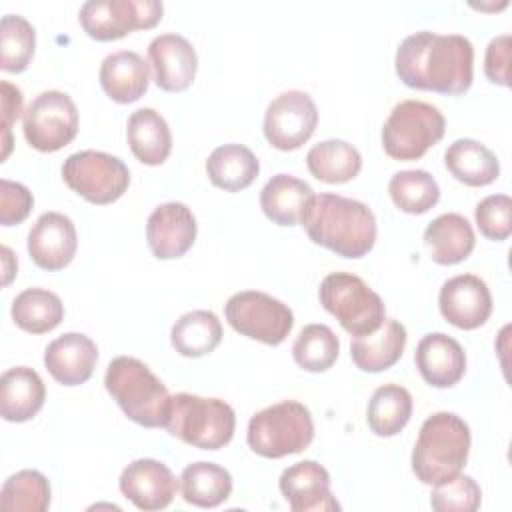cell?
Segmentation results:
<instances>
[{
	"label": "cell",
	"instance_id": "277c9868",
	"mask_svg": "<svg viewBox=\"0 0 512 512\" xmlns=\"http://www.w3.org/2000/svg\"><path fill=\"white\" fill-rule=\"evenodd\" d=\"M104 386L132 422L144 428H164L172 396L144 362L116 356L106 368Z\"/></svg>",
	"mask_w": 512,
	"mask_h": 512
},
{
	"label": "cell",
	"instance_id": "836d02e7",
	"mask_svg": "<svg viewBox=\"0 0 512 512\" xmlns=\"http://www.w3.org/2000/svg\"><path fill=\"white\" fill-rule=\"evenodd\" d=\"M412 416V396L400 384H384L374 390L368 410L366 422L368 428L380 436L390 438L404 430Z\"/></svg>",
	"mask_w": 512,
	"mask_h": 512
},
{
	"label": "cell",
	"instance_id": "f35d334b",
	"mask_svg": "<svg viewBox=\"0 0 512 512\" xmlns=\"http://www.w3.org/2000/svg\"><path fill=\"white\" fill-rule=\"evenodd\" d=\"M482 490L472 476L456 474L454 478L434 486L430 506L436 512H474L480 508Z\"/></svg>",
	"mask_w": 512,
	"mask_h": 512
},
{
	"label": "cell",
	"instance_id": "7bdbcfd3",
	"mask_svg": "<svg viewBox=\"0 0 512 512\" xmlns=\"http://www.w3.org/2000/svg\"><path fill=\"white\" fill-rule=\"evenodd\" d=\"M0 96H2V156H0V160L4 162L12 150V124L22 112V92L14 84L2 80Z\"/></svg>",
	"mask_w": 512,
	"mask_h": 512
},
{
	"label": "cell",
	"instance_id": "4fadbf2b",
	"mask_svg": "<svg viewBox=\"0 0 512 512\" xmlns=\"http://www.w3.org/2000/svg\"><path fill=\"white\" fill-rule=\"evenodd\" d=\"M318 124V108L308 92L278 94L264 112V136L276 150L290 152L310 140Z\"/></svg>",
	"mask_w": 512,
	"mask_h": 512
},
{
	"label": "cell",
	"instance_id": "484cf974",
	"mask_svg": "<svg viewBox=\"0 0 512 512\" xmlns=\"http://www.w3.org/2000/svg\"><path fill=\"white\" fill-rule=\"evenodd\" d=\"M424 244L436 264L452 266L466 260L476 244L470 222L458 212L436 216L424 230Z\"/></svg>",
	"mask_w": 512,
	"mask_h": 512
},
{
	"label": "cell",
	"instance_id": "4dcf8cb0",
	"mask_svg": "<svg viewBox=\"0 0 512 512\" xmlns=\"http://www.w3.org/2000/svg\"><path fill=\"white\" fill-rule=\"evenodd\" d=\"M182 498L198 508H216L232 494L230 472L214 462H192L180 474Z\"/></svg>",
	"mask_w": 512,
	"mask_h": 512
},
{
	"label": "cell",
	"instance_id": "cb8c5ba5",
	"mask_svg": "<svg viewBox=\"0 0 512 512\" xmlns=\"http://www.w3.org/2000/svg\"><path fill=\"white\" fill-rule=\"evenodd\" d=\"M406 338V328L398 320L384 318L374 332L352 338L350 358L362 372H384L400 360Z\"/></svg>",
	"mask_w": 512,
	"mask_h": 512
},
{
	"label": "cell",
	"instance_id": "7402d4cb",
	"mask_svg": "<svg viewBox=\"0 0 512 512\" xmlns=\"http://www.w3.org/2000/svg\"><path fill=\"white\" fill-rule=\"evenodd\" d=\"M100 86L118 104H130L144 96L150 84V66L134 50L108 54L100 64Z\"/></svg>",
	"mask_w": 512,
	"mask_h": 512
},
{
	"label": "cell",
	"instance_id": "e575fe53",
	"mask_svg": "<svg viewBox=\"0 0 512 512\" xmlns=\"http://www.w3.org/2000/svg\"><path fill=\"white\" fill-rule=\"evenodd\" d=\"M394 206L406 214H424L440 200V186L426 170H400L388 182Z\"/></svg>",
	"mask_w": 512,
	"mask_h": 512
},
{
	"label": "cell",
	"instance_id": "2e32d148",
	"mask_svg": "<svg viewBox=\"0 0 512 512\" xmlns=\"http://www.w3.org/2000/svg\"><path fill=\"white\" fill-rule=\"evenodd\" d=\"M148 62L154 82L164 92H184L198 70L194 46L180 34H160L148 44Z\"/></svg>",
	"mask_w": 512,
	"mask_h": 512
},
{
	"label": "cell",
	"instance_id": "60d3db41",
	"mask_svg": "<svg viewBox=\"0 0 512 512\" xmlns=\"http://www.w3.org/2000/svg\"><path fill=\"white\" fill-rule=\"evenodd\" d=\"M34 206L32 192L20 184L2 178L0 180V224L14 226L28 218Z\"/></svg>",
	"mask_w": 512,
	"mask_h": 512
},
{
	"label": "cell",
	"instance_id": "8d00e7d4",
	"mask_svg": "<svg viewBox=\"0 0 512 512\" xmlns=\"http://www.w3.org/2000/svg\"><path fill=\"white\" fill-rule=\"evenodd\" d=\"M2 510L46 512L50 506L48 478L38 470H20L6 478L0 490Z\"/></svg>",
	"mask_w": 512,
	"mask_h": 512
},
{
	"label": "cell",
	"instance_id": "d4e9b609",
	"mask_svg": "<svg viewBox=\"0 0 512 512\" xmlns=\"http://www.w3.org/2000/svg\"><path fill=\"white\" fill-rule=\"evenodd\" d=\"M46 400V388L36 370L8 368L0 378V414L6 422L32 420Z\"/></svg>",
	"mask_w": 512,
	"mask_h": 512
},
{
	"label": "cell",
	"instance_id": "5b68a950",
	"mask_svg": "<svg viewBox=\"0 0 512 512\" xmlns=\"http://www.w3.org/2000/svg\"><path fill=\"white\" fill-rule=\"evenodd\" d=\"M164 428L170 436L200 450L224 448L236 428V416L228 402L180 392L170 398Z\"/></svg>",
	"mask_w": 512,
	"mask_h": 512
},
{
	"label": "cell",
	"instance_id": "9a60e30c",
	"mask_svg": "<svg viewBox=\"0 0 512 512\" xmlns=\"http://www.w3.org/2000/svg\"><path fill=\"white\" fill-rule=\"evenodd\" d=\"M196 218L182 202H164L146 220V242L158 260L184 256L196 240Z\"/></svg>",
	"mask_w": 512,
	"mask_h": 512
},
{
	"label": "cell",
	"instance_id": "8992f818",
	"mask_svg": "<svg viewBox=\"0 0 512 512\" xmlns=\"http://www.w3.org/2000/svg\"><path fill=\"white\" fill-rule=\"evenodd\" d=\"M314 440L310 410L298 400H282L258 410L246 432L250 450L262 458H284L304 452Z\"/></svg>",
	"mask_w": 512,
	"mask_h": 512
},
{
	"label": "cell",
	"instance_id": "3957f363",
	"mask_svg": "<svg viewBox=\"0 0 512 512\" xmlns=\"http://www.w3.org/2000/svg\"><path fill=\"white\" fill-rule=\"evenodd\" d=\"M470 452V428L454 412L428 416L412 450V472L426 486H438L466 466Z\"/></svg>",
	"mask_w": 512,
	"mask_h": 512
},
{
	"label": "cell",
	"instance_id": "ac0fdd59",
	"mask_svg": "<svg viewBox=\"0 0 512 512\" xmlns=\"http://www.w3.org/2000/svg\"><path fill=\"white\" fill-rule=\"evenodd\" d=\"M78 248L74 222L60 212H44L28 232L32 262L48 272L66 268Z\"/></svg>",
	"mask_w": 512,
	"mask_h": 512
},
{
	"label": "cell",
	"instance_id": "6da1fadb",
	"mask_svg": "<svg viewBox=\"0 0 512 512\" xmlns=\"http://www.w3.org/2000/svg\"><path fill=\"white\" fill-rule=\"evenodd\" d=\"M394 68L408 88L458 96L472 86L474 46L462 34L420 30L400 42Z\"/></svg>",
	"mask_w": 512,
	"mask_h": 512
},
{
	"label": "cell",
	"instance_id": "d590c367",
	"mask_svg": "<svg viewBox=\"0 0 512 512\" xmlns=\"http://www.w3.org/2000/svg\"><path fill=\"white\" fill-rule=\"evenodd\" d=\"M340 352V340L326 324H308L292 346L294 362L306 372H326Z\"/></svg>",
	"mask_w": 512,
	"mask_h": 512
},
{
	"label": "cell",
	"instance_id": "7c38bea8",
	"mask_svg": "<svg viewBox=\"0 0 512 512\" xmlns=\"http://www.w3.org/2000/svg\"><path fill=\"white\" fill-rule=\"evenodd\" d=\"M162 12L164 6L158 0H88L80 6L78 20L90 38L110 42L134 30L154 28Z\"/></svg>",
	"mask_w": 512,
	"mask_h": 512
},
{
	"label": "cell",
	"instance_id": "52a82bcc",
	"mask_svg": "<svg viewBox=\"0 0 512 512\" xmlns=\"http://www.w3.org/2000/svg\"><path fill=\"white\" fill-rule=\"evenodd\" d=\"M446 120L442 112L422 100H402L382 126V148L394 160H418L442 140Z\"/></svg>",
	"mask_w": 512,
	"mask_h": 512
},
{
	"label": "cell",
	"instance_id": "ee69618b",
	"mask_svg": "<svg viewBox=\"0 0 512 512\" xmlns=\"http://www.w3.org/2000/svg\"><path fill=\"white\" fill-rule=\"evenodd\" d=\"M18 262L12 256V250L8 246H2V270H4V286H8L16 274Z\"/></svg>",
	"mask_w": 512,
	"mask_h": 512
},
{
	"label": "cell",
	"instance_id": "83f0119b",
	"mask_svg": "<svg viewBox=\"0 0 512 512\" xmlns=\"http://www.w3.org/2000/svg\"><path fill=\"white\" fill-rule=\"evenodd\" d=\"M448 172L466 186H488L500 174L496 154L474 138H458L444 152Z\"/></svg>",
	"mask_w": 512,
	"mask_h": 512
},
{
	"label": "cell",
	"instance_id": "f1b7e54d",
	"mask_svg": "<svg viewBox=\"0 0 512 512\" xmlns=\"http://www.w3.org/2000/svg\"><path fill=\"white\" fill-rule=\"evenodd\" d=\"M260 172V162L244 144H222L214 148L206 160L210 182L224 192H240L248 188Z\"/></svg>",
	"mask_w": 512,
	"mask_h": 512
},
{
	"label": "cell",
	"instance_id": "5bb4252c",
	"mask_svg": "<svg viewBox=\"0 0 512 512\" xmlns=\"http://www.w3.org/2000/svg\"><path fill=\"white\" fill-rule=\"evenodd\" d=\"M438 308L446 322L460 330H476L492 314V294L488 284L476 274L448 278L438 294Z\"/></svg>",
	"mask_w": 512,
	"mask_h": 512
},
{
	"label": "cell",
	"instance_id": "d6986e66",
	"mask_svg": "<svg viewBox=\"0 0 512 512\" xmlns=\"http://www.w3.org/2000/svg\"><path fill=\"white\" fill-rule=\"evenodd\" d=\"M278 486L292 512L340 510V504L330 492L328 470L314 460H302L288 466L280 474Z\"/></svg>",
	"mask_w": 512,
	"mask_h": 512
},
{
	"label": "cell",
	"instance_id": "9c48e42d",
	"mask_svg": "<svg viewBox=\"0 0 512 512\" xmlns=\"http://www.w3.org/2000/svg\"><path fill=\"white\" fill-rule=\"evenodd\" d=\"M62 178L70 190L92 204L116 202L130 184L128 166L108 152L80 150L62 164Z\"/></svg>",
	"mask_w": 512,
	"mask_h": 512
},
{
	"label": "cell",
	"instance_id": "1f68e13d",
	"mask_svg": "<svg viewBox=\"0 0 512 512\" xmlns=\"http://www.w3.org/2000/svg\"><path fill=\"white\" fill-rule=\"evenodd\" d=\"M222 340V324L210 310L182 314L170 330V342L180 356L200 358L216 350Z\"/></svg>",
	"mask_w": 512,
	"mask_h": 512
},
{
	"label": "cell",
	"instance_id": "7a4b0ae2",
	"mask_svg": "<svg viewBox=\"0 0 512 512\" xmlns=\"http://www.w3.org/2000/svg\"><path fill=\"white\" fill-rule=\"evenodd\" d=\"M302 226L314 244L342 258H362L376 242L374 212L364 202L340 194H314Z\"/></svg>",
	"mask_w": 512,
	"mask_h": 512
},
{
	"label": "cell",
	"instance_id": "b9f144b4",
	"mask_svg": "<svg viewBox=\"0 0 512 512\" xmlns=\"http://www.w3.org/2000/svg\"><path fill=\"white\" fill-rule=\"evenodd\" d=\"M510 34H500L488 42L484 54V74L492 84H510Z\"/></svg>",
	"mask_w": 512,
	"mask_h": 512
},
{
	"label": "cell",
	"instance_id": "30bf717a",
	"mask_svg": "<svg viewBox=\"0 0 512 512\" xmlns=\"http://www.w3.org/2000/svg\"><path fill=\"white\" fill-rule=\"evenodd\" d=\"M224 316L238 334L268 346L282 344L294 326L292 310L260 290L232 294L224 306Z\"/></svg>",
	"mask_w": 512,
	"mask_h": 512
},
{
	"label": "cell",
	"instance_id": "ab89813d",
	"mask_svg": "<svg viewBox=\"0 0 512 512\" xmlns=\"http://www.w3.org/2000/svg\"><path fill=\"white\" fill-rule=\"evenodd\" d=\"M474 220L480 234L492 242H502L512 234V198L490 194L476 204Z\"/></svg>",
	"mask_w": 512,
	"mask_h": 512
},
{
	"label": "cell",
	"instance_id": "e0dca14e",
	"mask_svg": "<svg viewBox=\"0 0 512 512\" xmlns=\"http://www.w3.org/2000/svg\"><path fill=\"white\" fill-rule=\"evenodd\" d=\"M120 492L140 510H162L176 496L178 482L172 470L154 458H138L120 474Z\"/></svg>",
	"mask_w": 512,
	"mask_h": 512
},
{
	"label": "cell",
	"instance_id": "ba28073f",
	"mask_svg": "<svg viewBox=\"0 0 512 512\" xmlns=\"http://www.w3.org/2000/svg\"><path fill=\"white\" fill-rule=\"evenodd\" d=\"M320 304L350 336L374 332L386 318V306L360 276L330 272L318 288Z\"/></svg>",
	"mask_w": 512,
	"mask_h": 512
},
{
	"label": "cell",
	"instance_id": "f546056e",
	"mask_svg": "<svg viewBox=\"0 0 512 512\" xmlns=\"http://www.w3.org/2000/svg\"><path fill=\"white\" fill-rule=\"evenodd\" d=\"M308 172L326 184H344L358 176L362 156L356 146L346 140L330 138L314 144L306 154Z\"/></svg>",
	"mask_w": 512,
	"mask_h": 512
},
{
	"label": "cell",
	"instance_id": "603a6c76",
	"mask_svg": "<svg viewBox=\"0 0 512 512\" xmlns=\"http://www.w3.org/2000/svg\"><path fill=\"white\" fill-rule=\"evenodd\" d=\"M312 198L314 190L308 182L290 174H276L260 190V208L278 226H298Z\"/></svg>",
	"mask_w": 512,
	"mask_h": 512
},
{
	"label": "cell",
	"instance_id": "4316f807",
	"mask_svg": "<svg viewBox=\"0 0 512 512\" xmlns=\"http://www.w3.org/2000/svg\"><path fill=\"white\" fill-rule=\"evenodd\" d=\"M126 140L132 154L148 166H160L172 152L168 122L154 108H138L126 124Z\"/></svg>",
	"mask_w": 512,
	"mask_h": 512
},
{
	"label": "cell",
	"instance_id": "74e56055",
	"mask_svg": "<svg viewBox=\"0 0 512 512\" xmlns=\"http://www.w3.org/2000/svg\"><path fill=\"white\" fill-rule=\"evenodd\" d=\"M36 30L20 14H6L0 20V68L24 72L34 56Z\"/></svg>",
	"mask_w": 512,
	"mask_h": 512
},
{
	"label": "cell",
	"instance_id": "44dd1931",
	"mask_svg": "<svg viewBox=\"0 0 512 512\" xmlns=\"http://www.w3.org/2000/svg\"><path fill=\"white\" fill-rule=\"evenodd\" d=\"M96 360L98 348L94 340L80 332H66L44 350V366L62 386L84 384L92 376Z\"/></svg>",
	"mask_w": 512,
	"mask_h": 512
},
{
	"label": "cell",
	"instance_id": "d6a6232c",
	"mask_svg": "<svg viewBox=\"0 0 512 512\" xmlns=\"http://www.w3.org/2000/svg\"><path fill=\"white\" fill-rule=\"evenodd\" d=\"M10 314L24 332L46 334L62 322L64 304L58 294L46 288H26L12 300Z\"/></svg>",
	"mask_w": 512,
	"mask_h": 512
},
{
	"label": "cell",
	"instance_id": "8fae6325",
	"mask_svg": "<svg viewBox=\"0 0 512 512\" xmlns=\"http://www.w3.org/2000/svg\"><path fill=\"white\" fill-rule=\"evenodd\" d=\"M22 130L38 152H56L76 138L78 108L66 92H40L22 114Z\"/></svg>",
	"mask_w": 512,
	"mask_h": 512
},
{
	"label": "cell",
	"instance_id": "ffe728a7",
	"mask_svg": "<svg viewBox=\"0 0 512 512\" xmlns=\"http://www.w3.org/2000/svg\"><path fill=\"white\" fill-rule=\"evenodd\" d=\"M414 362L424 382L434 388H452L466 372L464 348L444 332L426 334L416 346Z\"/></svg>",
	"mask_w": 512,
	"mask_h": 512
}]
</instances>
